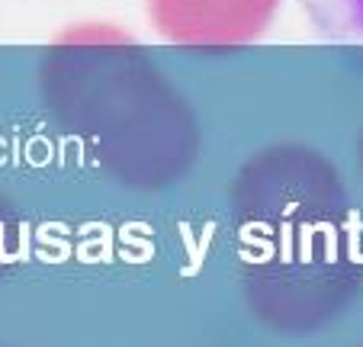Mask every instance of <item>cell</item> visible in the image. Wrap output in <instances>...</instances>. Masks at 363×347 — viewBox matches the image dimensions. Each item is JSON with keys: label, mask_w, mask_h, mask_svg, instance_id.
<instances>
[{"label": "cell", "mask_w": 363, "mask_h": 347, "mask_svg": "<svg viewBox=\"0 0 363 347\" xmlns=\"http://www.w3.org/2000/svg\"><path fill=\"white\" fill-rule=\"evenodd\" d=\"M306 7L322 33L363 42V0H306Z\"/></svg>", "instance_id": "obj_2"}, {"label": "cell", "mask_w": 363, "mask_h": 347, "mask_svg": "<svg viewBox=\"0 0 363 347\" xmlns=\"http://www.w3.org/2000/svg\"><path fill=\"white\" fill-rule=\"evenodd\" d=\"M145 10L171 45L235 48L267 33L280 0H145Z\"/></svg>", "instance_id": "obj_1"}]
</instances>
